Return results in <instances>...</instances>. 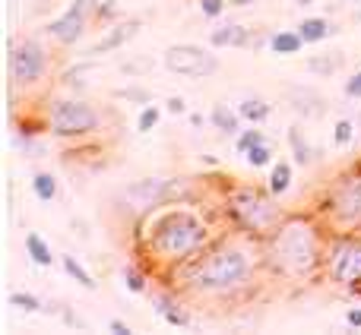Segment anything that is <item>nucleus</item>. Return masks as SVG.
<instances>
[{"instance_id":"f257e3e1","label":"nucleus","mask_w":361,"mask_h":335,"mask_svg":"<svg viewBox=\"0 0 361 335\" xmlns=\"http://www.w3.org/2000/svg\"><path fill=\"white\" fill-rule=\"evenodd\" d=\"M269 256L282 275H292V279L311 275L320 263L317 228L305 218H288L282 228H276L273 241H269Z\"/></svg>"},{"instance_id":"f03ea898","label":"nucleus","mask_w":361,"mask_h":335,"mask_svg":"<svg viewBox=\"0 0 361 335\" xmlns=\"http://www.w3.org/2000/svg\"><path fill=\"white\" fill-rule=\"evenodd\" d=\"M203 244H206V225L193 212L171 209L152 222L149 247L159 260H169V263L190 260L193 253H200Z\"/></svg>"},{"instance_id":"7ed1b4c3","label":"nucleus","mask_w":361,"mask_h":335,"mask_svg":"<svg viewBox=\"0 0 361 335\" xmlns=\"http://www.w3.org/2000/svg\"><path fill=\"white\" fill-rule=\"evenodd\" d=\"M247 279H250V256L238 247L212 250V253H206L190 272V285L197 288V291H206V294L231 291V288L244 285Z\"/></svg>"},{"instance_id":"20e7f679","label":"nucleus","mask_w":361,"mask_h":335,"mask_svg":"<svg viewBox=\"0 0 361 335\" xmlns=\"http://www.w3.org/2000/svg\"><path fill=\"white\" fill-rule=\"evenodd\" d=\"M228 212L244 231H254V234H269L282 222L273 199L267 193H260L257 187H235L228 193Z\"/></svg>"},{"instance_id":"39448f33","label":"nucleus","mask_w":361,"mask_h":335,"mask_svg":"<svg viewBox=\"0 0 361 335\" xmlns=\"http://www.w3.org/2000/svg\"><path fill=\"white\" fill-rule=\"evenodd\" d=\"M95 127H99V114L86 101L63 99L54 101V108H51V133L54 137H86Z\"/></svg>"},{"instance_id":"423d86ee","label":"nucleus","mask_w":361,"mask_h":335,"mask_svg":"<svg viewBox=\"0 0 361 335\" xmlns=\"http://www.w3.org/2000/svg\"><path fill=\"white\" fill-rule=\"evenodd\" d=\"M162 61L169 73L190 76V80H203V76H212L219 70V57L197 48V44H175V48L165 51Z\"/></svg>"},{"instance_id":"0eeeda50","label":"nucleus","mask_w":361,"mask_h":335,"mask_svg":"<svg viewBox=\"0 0 361 335\" xmlns=\"http://www.w3.org/2000/svg\"><path fill=\"white\" fill-rule=\"evenodd\" d=\"M44 70H48V54H44L42 44L32 42V38L13 44V51H10V76H13L16 86H32V82H38L44 76Z\"/></svg>"},{"instance_id":"6e6552de","label":"nucleus","mask_w":361,"mask_h":335,"mask_svg":"<svg viewBox=\"0 0 361 335\" xmlns=\"http://www.w3.org/2000/svg\"><path fill=\"white\" fill-rule=\"evenodd\" d=\"M330 275L339 285H358L361 282V241L358 237H345L336 241V247L330 250Z\"/></svg>"},{"instance_id":"1a4fd4ad","label":"nucleus","mask_w":361,"mask_h":335,"mask_svg":"<svg viewBox=\"0 0 361 335\" xmlns=\"http://www.w3.org/2000/svg\"><path fill=\"white\" fill-rule=\"evenodd\" d=\"M330 209L339 222L345 225H361V174H352L336 187L330 199Z\"/></svg>"},{"instance_id":"9d476101","label":"nucleus","mask_w":361,"mask_h":335,"mask_svg":"<svg viewBox=\"0 0 361 335\" xmlns=\"http://www.w3.org/2000/svg\"><path fill=\"white\" fill-rule=\"evenodd\" d=\"M92 0H73V4L67 6V13L57 19H51L48 23V35L57 38L61 44H73L76 38L82 35V29H86V10Z\"/></svg>"},{"instance_id":"9b49d317","label":"nucleus","mask_w":361,"mask_h":335,"mask_svg":"<svg viewBox=\"0 0 361 335\" xmlns=\"http://www.w3.org/2000/svg\"><path fill=\"white\" fill-rule=\"evenodd\" d=\"M169 196H171L169 180H159V177H146V180H140V184L127 187V199H133L137 209H149V206L162 203V199H169Z\"/></svg>"},{"instance_id":"f8f14e48","label":"nucleus","mask_w":361,"mask_h":335,"mask_svg":"<svg viewBox=\"0 0 361 335\" xmlns=\"http://www.w3.org/2000/svg\"><path fill=\"white\" fill-rule=\"evenodd\" d=\"M209 42L212 48H241V44L250 42V35L244 25H222V29H216L209 35Z\"/></svg>"},{"instance_id":"ddd939ff","label":"nucleus","mask_w":361,"mask_h":335,"mask_svg":"<svg viewBox=\"0 0 361 335\" xmlns=\"http://www.w3.org/2000/svg\"><path fill=\"white\" fill-rule=\"evenodd\" d=\"M333 32V25L326 23L324 16H307L305 23L298 25V35L305 38V44H317V42H324L326 35Z\"/></svg>"},{"instance_id":"4468645a","label":"nucleus","mask_w":361,"mask_h":335,"mask_svg":"<svg viewBox=\"0 0 361 335\" xmlns=\"http://www.w3.org/2000/svg\"><path fill=\"white\" fill-rule=\"evenodd\" d=\"M209 120H212V127H216V130H222V133H238V130H241V114L228 111V105H216V108H212Z\"/></svg>"},{"instance_id":"2eb2a0df","label":"nucleus","mask_w":361,"mask_h":335,"mask_svg":"<svg viewBox=\"0 0 361 335\" xmlns=\"http://www.w3.org/2000/svg\"><path fill=\"white\" fill-rule=\"evenodd\" d=\"M25 253H29V260L35 263V266H42V269L54 263V256H51V247L35 234V231H32V234H25Z\"/></svg>"},{"instance_id":"dca6fc26","label":"nucleus","mask_w":361,"mask_h":335,"mask_svg":"<svg viewBox=\"0 0 361 335\" xmlns=\"http://www.w3.org/2000/svg\"><path fill=\"white\" fill-rule=\"evenodd\" d=\"M301 44H305V38H301L298 32H276V35L269 38V48H273L276 54H282V57L298 54Z\"/></svg>"},{"instance_id":"f3484780","label":"nucleus","mask_w":361,"mask_h":335,"mask_svg":"<svg viewBox=\"0 0 361 335\" xmlns=\"http://www.w3.org/2000/svg\"><path fill=\"white\" fill-rule=\"evenodd\" d=\"M288 187H292V165L276 162L273 171H269V193H273V196H282Z\"/></svg>"},{"instance_id":"a211bd4d","label":"nucleus","mask_w":361,"mask_h":335,"mask_svg":"<svg viewBox=\"0 0 361 335\" xmlns=\"http://www.w3.org/2000/svg\"><path fill=\"white\" fill-rule=\"evenodd\" d=\"M238 114H241L244 120H250V124H263V120L269 118V105L263 99H244L241 105H238Z\"/></svg>"},{"instance_id":"6ab92c4d","label":"nucleus","mask_w":361,"mask_h":335,"mask_svg":"<svg viewBox=\"0 0 361 335\" xmlns=\"http://www.w3.org/2000/svg\"><path fill=\"white\" fill-rule=\"evenodd\" d=\"M61 266H63V272H67L70 279L76 282V285H82V288H86V291H92V288H95L92 275H89L86 269H82V263L76 260V256H61Z\"/></svg>"},{"instance_id":"aec40b11","label":"nucleus","mask_w":361,"mask_h":335,"mask_svg":"<svg viewBox=\"0 0 361 335\" xmlns=\"http://www.w3.org/2000/svg\"><path fill=\"white\" fill-rule=\"evenodd\" d=\"M32 190H35V196L42 199V203H51V199L57 196V180L51 177V174H35V177H32Z\"/></svg>"},{"instance_id":"412c9836","label":"nucleus","mask_w":361,"mask_h":335,"mask_svg":"<svg viewBox=\"0 0 361 335\" xmlns=\"http://www.w3.org/2000/svg\"><path fill=\"white\" fill-rule=\"evenodd\" d=\"M288 143H292L295 162H298V165H311V146L301 139V130H298V127H288Z\"/></svg>"},{"instance_id":"4be33fe9","label":"nucleus","mask_w":361,"mask_h":335,"mask_svg":"<svg viewBox=\"0 0 361 335\" xmlns=\"http://www.w3.org/2000/svg\"><path fill=\"white\" fill-rule=\"evenodd\" d=\"M260 143H267L260 130H244L241 137H238V143H235V152L238 156H247V152L254 149V146H260Z\"/></svg>"},{"instance_id":"5701e85b","label":"nucleus","mask_w":361,"mask_h":335,"mask_svg":"<svg viewBox=\"0 0 361 335\" xmlns=\"http://www.w3.org/2000/svg\"><path fill=\"white\" fill-rule=\"evenodd\" d=\"M10 307H16V310H25V313L42 310V304H38L35 294H25V291H13L10 294Z\"/></svg>"},{"instance_id":"b1692460","label":"nucleus","mask_w":361,"mask_h":335,"mask_svg":"<svg viewBox=\"0 0 361 335\" xmlns=\"http://www.w3.org/2000/svg\"><path fill=\"white\" fill-rule=\"evenodd\" d=\"M244 162H247L250 168H263V165H269L273 162V152H269V146L267 143H260V146H254V149L244 156Z\"/></svg>"},{"instance_id":"393cba45","label":"nucleus","mask_w":361,"mask_h":335,"mask_svg":"<svg viewBox=\"0 0 361 335\" xmlns=\"http://www.w3.org/2000/svg\"><path fill=\"white\" fill-rule=\"evenodd\" d=\"M130 32H133V29H118L111 38H105V42H99V44H95V48H89V54H105V51L118 48V44L124 42V38H130Z\"/></svg>"},{"instance_id":"a878e982","label":"nucleus","mask_w":361,"mask_h":335,"mask_svg":"<svg viewBox=\"0 0 361 335\" xmlns=\"http://www.w3.org/2000/svg\"><path fill=\"white\" fill-rule=\"evenodd\" d=\"M159 124V108L156 105H146L143 111H140V120H137V130L140 133H149L152 127Z\"/></svg>"},{"instance_id":"bb28decb","label":"nucleus","mask_w":361,"mask_h":335,"mask_svg":"<svg viewBox=\"0 0 361 335\" xmlns=\"http://www.w3.org/2000/svg\"><path fill=\"white\" fill-rule=\"evenodd\" d=\"M124 282H127V288H130L133 294H143V291H146V275L140 272V269L127 266V269H124Z\"/></svg>"},{"instance_id":"cd10ccee","label":"nucleus","mask_w":361,"mask_h":335,"mask_svg":"<svg viewBox=\"0 0 361 335\" xmlns=\"http://www.w3.org/2000/svg\"><path fill=\"white\" fill-rule=\"evenodd\" d=\"M333 139H336V146H349L352 139H355V124H352V120H339Z\"/></svg>"},{"instance_id":"c85d7f7f","label":"nucleus","mask_w":361,"mask_h":335,"mask_svg":"<svg viewBox=\"0 0 361 335\" xmlns=\"http://www.w3.org/2000/svg\"><path fill=\"white\" fill-rule=\"evenodd\" d=\"M339 63H343V57H314V61L307 63V67H311L314 73H333V70H336Z\"/></svg>"},{"instance_id":"c756f323","label":"nucleus","mask_w":361,"mask_h":335,"mask_svg":"<svg viewBox=\"0 0 361 335\" xmlns=\"http://www.w3.org/2000/svg\"><path fill=\"white\" fill-rule=\"evenodd\" d=\"M200 10H203V16L216 19V16H222V10H225V0H200Z\"/></svg>"},{"instance_id":"7c9ffc66","label":"nucleus","mask_w":361,"mask_h":335,"mask_svg":"<svg viewBox=\"0 0 361 335\" xmlns=\"http://www.w3.org/2000/svg\"><path fill=\"white\" fill-rule=\"evenodd\" d=\"M345 95H349V99H361V70L345 82Z\"/></svg>"},{"instance_id":"2f4dec72","label":"nucleus","mask_w":361,"mask_h":335,"mask_svg":"<svg viewBox=\"0 0 361 335\" xmlns=\"http://www.w3.org/2000/svg\"><path fill=\"white\" fill-rule=\"evenodd\" d=\"M118 99H133V101H149V95L140 92V89H124V92H118Z\"/></svg>"},{"instance_id":"473e14b6","label":"nucleus","mask_w":361,"mask_h":335,"mask_svg":"<svg viewBox=\"0 0 361 335\" xmlns=\"http://www.w3.org/2000/svg\"><path fill=\"white\" fill-rule=\"evenodd\" d=\"M108 329H111V332H118V335H127V332H130V326H127V323H121V320H111V323H108Z\"/></svg>"},{"instance_id":"72a5a7b5","label":"nucleus","mask_w":361,"mask_h":335,"mask_svg":"<svg viewBox=\"0 0 361 335\" xmlns=\"http://www.w3.org/2000/svg\"><path fill=\"white\" fill-rule=\"evenodd\" d=\"M169 111L171 114H184V99H169Z\"/></svg>"},{"instance_id":"f704fd0d","label":"nucleus","mask_w":361,"mask_h":335,"mask_svg":"<svg viewBox=\"0 0 361 335\" xmlns=\"http://www.w3.org/2000/svg\"><path fill=\"white\" fill-rule=\"evenodd\" d=\"M345 323H349V326H361V310H349V313H345Z\"/></svg>"},{"instance_id":"c9c22d12","label":"nucleus","mask_w":361,"mask_h":335,"mask_svg":"<svg viewBox=\"0 0 361 335\" xmlns=\"http://www.w3.org/2000/svg\"><path fill=\"white\" fill-rule=\"evenodd\" d=\"M111 4H114V0H92L95 10H105V13H111Z\"/></svg>"},{"instance_id":"e433bc0d","label":"nucleus","mask_w":361,"mask_h":335,"mask_svg":"<svg viewBox=\"0 0 361 335\" xmlns=\"http://www.w3.org/2000/svg\"><path fill=\"white\" fill-rule=\"evenodd\" d=\"M298 4H301V6H307V4H314V0H298Z\"/></svg>"},{"instance_id":"4c0bfd02","label":"nucleus","mask_w":361,"mask_h":335,"mask_svg":"<svg viewBox=\"0 0 361 335\" xmlns=\"http://www.w3.org/2000/svg\"><path fill=\"white\" fill-rule=\"evenodd\" d=\"M231 4H247V0H231Z\"/></svg>"}]
</instances>
